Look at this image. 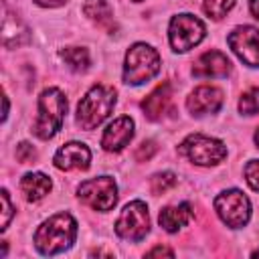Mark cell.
<instances>
[{
  "mask_svg": "<svg viewBox=\"0 0 259 259\" xmlns=\"http://www.w3.org/2000/svg\"><path fill=\"white\" fill-rule=\"evenodd\" d=\"M233 6H235V0H202L204 12H206L210 18H214V20L223 18Z\"/></svg>",
  "mask_w": 259,
  "mask_h": 259,
  "instance_id": "7402d4cb",
  "label": "cell"
},
{
  "mask_svg": "<svg viewBox=\"0 0 259 259\" xmlns=\"http://www.w3.org/2000/svg\"><path fill=\"white\" fill-rule=\"evenodd\" d=\"M83 12H85V16H89L93 22H97V24L103 26V28H107L109 32L115 30L113 12H111V6H109L105 0H85Z\"/></svg>",
  "mask_w": 259,
  "mask_h": 259,
  "instance_id": "ac0fdd59",
  "label": "cell"
},
{
  "mask_svg": "<svg viewBox=\"0 0 259 259\" xmlns=\"http://www.w3.org/2000/svg\"><path fill=\"white\" fill-rule=\"evenodd\" d=\"M65 111H67L65 95L55 87L45 89L38 97V117H36L34 127H32L34 136H38L40 140L53 138L63 125Z\"/></svg>",
  "mask_w": 259,
  "mask_h": 259,
  "instance_id": "3957f363",
  "label": "cell"
},
{
  "mask_svg": "<svg viewBox=\"0 0 259 259\" xmlns=\"http://www.w3.org/2000/svg\"><path fill=\"white\" fill-rule=\"evenodd\" d=\"M0 198H2V231L8 229V223H10V217H12V204H10V198H8V192L2 190L0 192Z\"/></svg>",
  "mask_w": 259,
  "mask_h": 259,
  "instance_id": "4316f807",
  "label": "cell"
},
{
  "mask_svg": "<svg viewBox=\"0 0 259 259\" xmlns=\"http://www.w3.org/2000/svg\"><path fill=\"white\" fill-rule=\"evenodd\" d=\"M158 152V146H156V142H152V140H148V142H142L138 148H136V152H134V158L138 160V162H148L154 154Z\"/></svg>",
  "mask_w": 259,
  "mask_h": 259,
  "instance_id": "cb8c5ba5",
  "label": "cell"
},
{
  "mask_svg": "<svg viewBox=\"0 0 259 259\" xmlns=\"http://www.w3.org/2000/svg\"><path fill=\"white\" fill-rule=\"evenodd\" d=\"M132 138H134V121L127 115H121L105 127L101 136V146L107 152H119L130 144Z\"/></svg>",
  "mask_w": 259,
  "mask_h": 259,
  "instance_id": "7c38bea8",
  "label": "cell"
},
{
  "mask_svg": "<svg viewBox=\"0 0 259 259\" xmlns=\"http://www.w3.org/2000/svg\"><path fill=\"white\" fill-rule=\"evenodd\" d=\"M249 10H251V14L259 20V0H249Z\"/></svg>",
  "mask_w": 259,
  "mask_h": 259,
  "instance_id": "f546056e",
  "label": "cell"
},
{
  "mask_svg": "<svg viewBox=\"0 0 259 259\" xmlns=\"http://www.w3.org/2000/svg\"><path fill=\"white\" fill-rule=\"evenodd\" d=\"M255 144H257V146H259V130H257V132H255Z\"/></svg>",
  "mask_w": 259,
  "mask_h": 259,
  "instance_id": "4dcf8cb0",
  "label": "cell"
},
{
  "mask_svg": "<svg viewBox=\"0 0 259 259\" xmlns=\"http://www.w3.org/2000/svg\"><path fill=\"white\" fill-rule=\"evenodd\" d=\"M206 34V28L202 20H198L194 14H178L170 20L168 38L176 53H184L192 47H196Z\"/></svg>",
  "mask_w": 259,
  "mask_h": 259,
  "instance_id": "8992f818",
  "label": "cell"
},
{
  "mask_svg": "<svg viewBox=\"0 0 259 259\" xmlns=\"http://www.w3.org/2000/svg\"><path fill=\"white\" fill-rule=\"evenodd\" d=\"M214 208L225 225L231 229H241L247 225L249 214H251V204L249 198L241 190H225L214 198Z\"/></svg>",
  "mask_w": 259,
  "mask_h": 259,
  "instance_id": "ba28073f",
  "label": "cell"
},
{
  "mask_svg": "<svg viewBox=\"0 0 259 259\" xmlns=\"http://www.w3.org/2000/svg\"><path fill=\"white\" fill-rule=\"evenodd\" d=\"M20 190L24 192V198L30 202H36L45 198L51 190V178L40 172H28L20 180Z\"/></svg>",
  "mask_w": 259,
  "mask_h": 259,
  "instance_id": "e0dca14e",
  "label": "cell"
},
{
  "mask_svg": "<svg viewBox=\"0 0 259 259\" xmlns=\"http://www.w3.org/2000/svg\"><path fill=\"white\" fill-rule=\"evenodd\" d=\"M148 231H150L148 206L142 200H134L125 204L115 223V233L127 241H142L148 235Z\"/></svg>",
  "mask_w": 259,
  "mask_h": 259,
  "instance_id": "9c48e42d",
  "label": "cell"
},
{
  "mask_svg": "<svg viewBox=\"0 0 259 259\" xmlns=\"http://www.w3.org/2000/svg\"><path fill=\"white\" fill-rule=\"evenodd\" d=\"M16 160L20 164H30V162L36 160V150L28 142H22V144L16 146Z\"/></svg>",
  "mask_w": 259,
  "mask_h": 259,
  "instance_id": "d4e9b609",
  "label": "cell"
},
{
  "mask_svg": "<svg viewBox=\"0 0 259 259\" xmlns=\"http://www.w3.org/2000/svg\"><path fill=\"white\" fill-rule=\"evenodd\" d=\"M231 71V61L221 51H206L202 53L192 67L196 77H225Z\"/></svg>",
  "mask_w": 259,
  "mask_h": 259,
  "instance_id": "5bb4252c",
  "label": "cell"
},
{
  "mask_svg": "<svg viewBox=\"0 0 259 259\" xmlns=\"http://www.w3.org/2000/svg\"><path fill=\"white\" fill-rule=\"evenodd\" d=\"M61 57L73 71H85L89 67V53L83 47H67L61 51Z\"/></svg>",
  "mask_w": 259,
  "mask_h": 259,
  "instance_id": "ffe728a7",
  "label": "cell"
},
{
  "mask_svg": "<svg viewBox=\"0 0 259 259\" xmlns=\"http://www.w3.org/2000/svg\"><path fill=\"white\" fill-rule=\"evenodd\" d=\"M77 192H79V198L95 210H103V212L111 210L117 202V186L109 176L85 180L79 184Z\"/></svg>",
  "mask_w": 259,
  "mask_h": 259,
  "instance_id": "52a82bcc",
  "label": "cell"
},
{
  "mask_svg": "<svg viewBox=\"0 0 259 259\" xmlns=\"http://www.w3.org/2000/svg\"><path fill=\"white\" fill-rule=\"evenodd\" d=\"M176 182H178L176 180V174H172V172H160V174H156V176L150 178V188H152L154 194H164L166 190L174 188Z\"/></svg>",
  "mask_w": 259,
  "mask_h": 259,
  "instance_id": "44dd1931",
  "label": "cell"
},
{
  "mask_svg": "<svg viewBox=\"0 0 259 259\" xmlns=\"http://www.w3.org/2000/svg\"><path fill=\"white\" fill-rule=\"evenodd\" d=\"M134 2H142V0H134Z\"/></svg>",
  "mask_w": 259,
  "mask_h": 259,
  "instance_id": "d6a6232c",
  "label": "cell"
},
{
  "mask_svg": "<svg viewBox=\"0 0 259 259\" xmlns=\"http://www.w3.org/2000/svg\"><path fill=\"white\" fill-rule=\"evenodd\" d=\"M223 105V93L217 87L210 85H200L196 87L188 99H186V107L192 115H206V113H217Z\"/></svg>",
  "mask_w": 259,
  "mask_h": 259,
  "instance_id": "8fae6325",
  "label": "cell"
},
{
  "mask_svg": "<svg viewBox=\"0 0 259 259\" xmlns=\"http://www.w3.org/2000/svg\"><path fill=\"white\" fill-rule=\"evenodd\" d=\"M239 111L245 115H255L259 111V87L249 89L239 99Z\"/></svg>",
  "mask_w": 259,
  "mask_h": 259,
  "instance_id": "603a6c76",
  "label": "cell"
},
{
  "mask_svg": "<svg viewBox=\"0 0 259 259\" xmlns=\"http://www.w3.org/2000/svg\"><path fill=\"white\" fill-rule=\"evenodd\" d=\"M38 6H45V8H55V6H63L67 4L69 0H34Z\"/></svg>",
  "mask_w": 259,
  "mask_h": 259,
  "instance_id": "f1b7e54d",
  "label": "cell"
},
{
  "mask_svg": "<svg viewBox=\"0 0 259 259\" xmlns=\"http://www.w3.org/2000/svg\"><path fill=\"white\" fill-rule=\"evenodd\" d=\"M160 71V55L156 49L138 42L125 55L123 81L127 85H142Z\"/></svg>",
  "mask_w": 259,
  "mask_h": 259,
  "instance_id": "277c9868",
  "label": "cell"
},
{
  "mask_svg": "<svg viewBox=\"0 0 259 259\" xmlns=\"http://www.w3.org/2000/svg\"><path fill=\"white\" fill-rule=\"evenodd\" d=\"M190 219H192V208L186 202H182L178 206H166L164 210H160V217H158L160 227L168 233H176L178 229L188 225Z\"/></svg>",
  "mask_w": 259,
  "mask_h": 259,
  "instance_id": "2e32d148",
  "label": "cell"
},
{
  "mask_svg": "<svg viewBox=\"0 0 259 259\" xmlns=\"http://www.w3.org/2000/svg\"><path fill=\"white\" fill-rule=\"evenodd\" d=\"M233 53L249 67H259V30L253 26H237L229 38Z\"/></svg>",
  "mask_w": 259,
  "mask_h": 259,
  "instance_id": "30bf717a",
  "label": "cell"
},
{
  "mask_svg": "<svg viewBox=\"0 0 259 259\" xmlns=\"http://www.w3.org/2000/svg\"><path fill=\"white\" fill-rule=\"evenodd\" d=\"M253 257H259V249H257V251H255V253H253Z\"/></svg>",
  "mask_w": 259,
  "mask_h": 259,
  "instance_id": "1f68e13d",
  "label": "cell"
},
{
  "mask_svg": "<svg viewBox=\"0 0 259 259\" xmlns=\"http://www.w3.org/2000/svg\"><path fill=\"white\" fill-rule=\"evenodd\" d=\"M148 257H156V255H166V257H174V251L168 249V247H154L152 251L146 253Z\"/></svg>",
  "mask_w": 259,
  "mask_h": 259,
  "instance_id": "83f0119b",
  "label": "cell"
},
{
  "mask_svg": "<svg viewBox=\"0 0 259 259\" xmlns=\"http://www.w3.org/2000/svg\"><path fill=\"white\" fill-rule=\"evenodd\" d=\"M115 105V89L107 85L91 87L77 105V123L83 130L97 127Z\"/></svg>",
  "mask_w": 259,
  "mask_h": 259,
  "instance_id": "7a4b0ae2",
  "label": "cell"
},
{
  "mask_svg": "<svg viewBox=\"0 0 259 259\" xmlns=\"http://www.w3.org/2000/svg\"><path fill=\"white\" fill-rule=\"evenodd\" d=\"M170 99H172V87L170 83H162L158 85L144 101H142V109H144V115L152 121L160 119L166 111V107L170 105Z\"/></svg>",
  "mask_w": 259,
  "mask_h": 259,
  "instance_id": "9a60e30c",
  "label": "cell"
},
{
  "mask_svg": "<svg viewBox=\"0 0 259 259\" xmlns=\"http://www.w3.org/2000/svg\"><path fill=\"white\" fill-rule=\"evenodd\" d=\"M91 162V152L81 142H69L55 154V166L59 170H87Z\"/></svg>",
  "mask_w": 259,
  "mask_h": 259,
  "instance_id": "4fadbf2b",
  "label": "cell"
},
{
  "mask_svg": "<svg viewBox=\"0 0 259 259\" xmlns=\"http://www.w3.org/2000/svg\"><path fill=\"white\" fill-rule=\"evenodd\" d=\"M2 36H4V47H18L28 40V28L18 20L12 18V14L6 12L4 24H2Z\"/></svg>",
  "mask_w": 259,
  "mask_h": 259,
  "instance_id": "d6986e66",
  "label": "cell"
},
{
  "mask_svg": "<svg viewBox=\"0 0 259 259\" xmlns=\"http://www.w3.org/2000/svg\"><path fill=\"white\" fill-rule=\"evenodd\" d=\"M180 154H184L192 164L198 166H214L227 156V148L223 142L202 136V134H192L180 144Z\"/></svg>",
  "mask_w": 259,
  "mask_h": 259,
  "instance_id": "5b68a950",
  "label": "cell"
},
{
  "mask_svg": "<svg viewBox=\"0 0 259 259\" xmlns=\"http://www.w3.org/2000/svg\"><path fill=\"white\" fill-rule=\"evenodd\" d=\"M77 235V223L69 212L53 214L34 233V245L42 255H57L69 249Z\"/></svg>",
  "mask_w": 259,
  "mask_h": 259,
  "instance_id": "6da1fadb",
  "label": "cell"
},
{
  "mask_svg": "<svg viewBox=\"0 0 259 259\" xmlns=\"http://www.w3.org/2000/svg\"><path fill=\"white\" fill-rule=\"evenodd\" d=\"M245 178H247L249 186L259 192V160H251L245 166Z\"/></svg>",
  "mask_w": 259,
  "mask_h": 259,
  "instance_id": "484cf974",
  "label": "cell"
}]
</instances>
